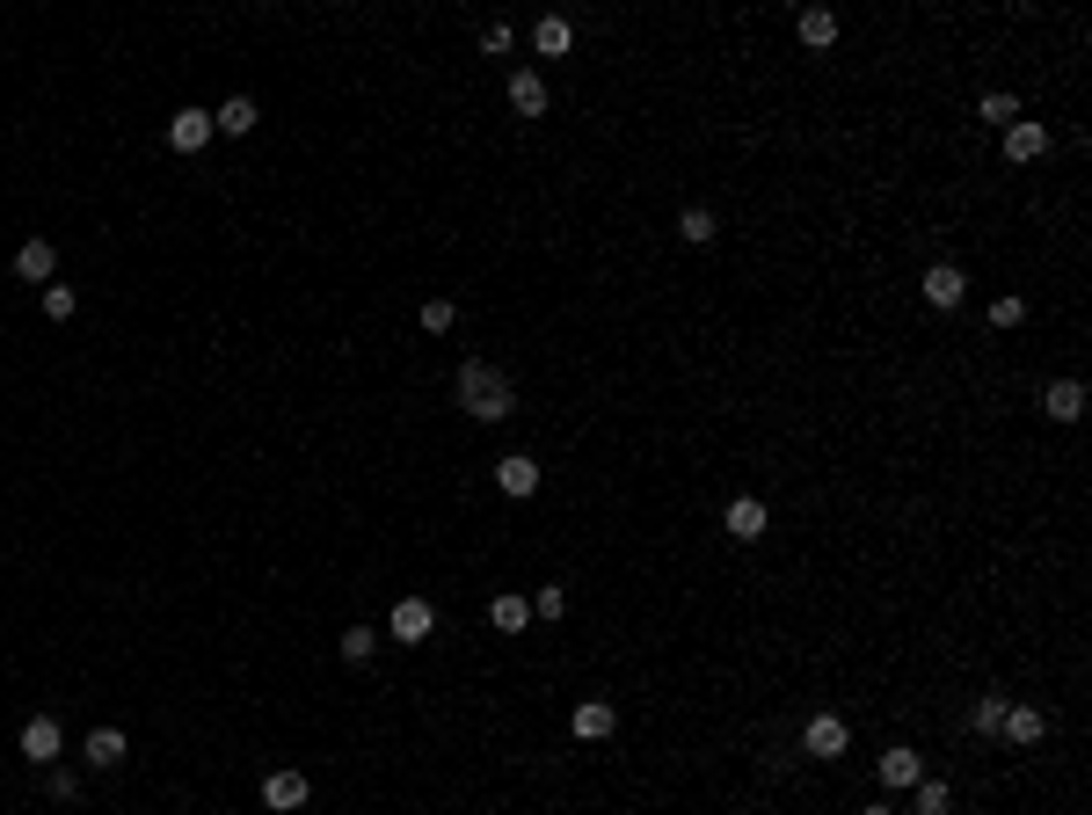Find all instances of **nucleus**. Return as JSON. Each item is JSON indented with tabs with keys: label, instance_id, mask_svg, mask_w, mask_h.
I'll return each mask as SVG.
<instances>
[{
	"label": "nucleus",
	"instance_id": "nucleus-1",
	"mask_svg": "<svg viewBox=\"0 0 1092 815\" xmlns=\"http://www.w3.org/2000/svg\"><path fill=\"white\" fill-rule=\"evenodd\" d=\"M460 408H466V415H481V423H503L510 408H517V386H510L495 364L466 358L460 364Z\"/></svg>",
	"mask_w": 1092,
	"mask_h": 815
},
{
	"label": "nucleus",
	"instance_id": "nucleus-2",
	"mask_svg": "<svg viewBox=\"0 0 1092 815\" xmlns=\"http://www.w3.org/2000/svg\"><path fill=\"white\" fill-rule=\"evenodd\" d=\"M845 743H852V728L838 714H816L801 728V750H808V757H845Z\"/></svg>",
	"mask_w": 1092,
	"mask_h": 815
},
{
	"label": "nucleus",
	"instance_id": "nucleus-3",
	"mask_svg": "<svg viewBox=\"0 0 1092 815\" xmlns=\"http://www.w3.org/2000/svg\"><path fill=\"white\" fill-rule=\"evenodd\" d=\"M212 131H218V124H212V110H175L168 146H175V153H204V146H212Z\"/></svg>",
	"mask_w": 1092,
	"mask_h": 815
},
{
	"label": "nucleus",
	"instance_id": "nucleus-4",
	"mask_svg": "<svg viewBox=\"0 0 1092 815\" xmlns=\"http://www.w3.org/2000/svg\"><path fill=\"white\" fill-rule=\"evenodd\" d=\"M568 728H576V743H605L612 728H619V714H612V699H582L576 714H568Z\"/></svg>",
	"mask_w": 1092,
	"mask_h": 815
},
{
	"label": "nucleus",
	"instance_id": "nucleus-5",
	"mask_svg": "<svg viewBox=\"0 0 1092 815\" xmlns=\"http://www.w3.org/2000/svg\"><path fill=\"white\" fill-rule=\"evenodd\" d=\"M925 299H932L940 313H954L962 299H969V277H962L954 263H932V269H925Z\"/></svg>",
	"mask_w": 1092,
	"mask_h": 815
},
{
	"label": "nucleus",
	"instance_id": "nucleus-6",
	"mask_svg": "<svg viewBox=\"0 0 1092 815\" xmlns=\"http://www.w3.org/2000/svg\"><path fill=\"white\" fill-rule=\"evenodd\" d=\"M430 626H437V612L423 598H401L393 604V619H387V634L393 641H430Z\"/></svg>",
	"mask_w": 1092,
	"mask_h": 815
},
{
	"label": "nucleus",
	"instance_id": "nucleus-7",
	"mask_svg": "<svg viewBox=\"0 0 1092 815\" xmlns=\"http://www.w3.org/2000/svg\"><path fill=\"white\" fill-rule=\"evenodd\" d=\"M59 750H66V736H59V720H51V714L23 720V757H29V765H51Z\"/></svg>",
	"mask_w": 1092,
	"mask_h": 815
},
{
	"label": "nucleus",
	"instance_id": "nucleus-8",
	"mask_svg": "<svg viewBox=\"0 0 1092 815\" xmlns=\"http://www.w3.org/2000/svg\"><path fill=\"white\" fill-rule=\"evenodd\" d=\"M306 793H314V787H306V772H269V779H263V801H269L277 815L306 808Z\"/></svg>",
	"mask_w": 1092,
	"mask_h": 815
},
{
	"label": "nucleus",
	"instance_id": "nucleus-9",
	"mask_svg": "<svg viewBox=\"0 0 1092 815\" xmlns=\"http://www.w3.org/2000/svg\"><path fill=\"white\" fill-rule=\"evenodd\" d=\"M1049 153V131L1034 117H1019V124H1005V161H1042Z\"/></svg>",
	"mask_w": 1092,
	"mask_h": 815
},
{
	"label": "nucleus",
	"instance_id": "nucleus-10",
	"mask_svg": "<svg viewBox=\"0 0 1092 815\" xmlns=\"http://www.w3.org/2000/svg\"><path fill=\"white\" fill-rule=\"evenodd\" d=\"M15 277H29V285H51V277H59L51 240H23V248H15Z\"/></svg>",
	"mask_w": 1092,
	"mask_h": 815
},
{
	"label": "nucleus",
	"instance_id": "nucleus-11",
	"mask_svg": "<svg viewBox=\"0 0 1092 815\" xmlns=\"http://www.w3.org/2000/svg\"><path fill=\"white\" fill-rule=\"evenodd\" d=\"M1042 408H1049V423H1078V415H1085V386H1078V379H1056V386L1042 393Z\"/></svg>",
	"mask_w": 1092,
	"mask_h": 815
},
{
	"label": "nucleus",
	"instance_id": "nucleus-12",
	"mask_svg": "<svg viewBox=\"0 0 1092 815\" xmlns=\"http://www.w3.org/2000/svg\"><path fill=\"white\" fill-rule=\"evenodd\" d=\"M510 110L517 117H547V80L539 73H510Z\"/></svg>",
	"mask_w": 1092,
	"mask_h": 815
},
{
	"label": "nucleus",
	"instance_id": "nucleus-13",
	"mask_svg": "<svg viewBox=\"0 0 1092 815\" xmlns=\"http://www.w3.org/2000/svg\"><path fill=\"white\" fill-rule=\"evenodd\" d=\"M794 29H801V45H808V51L838 45V15H830V8H801V15H794Z\"/></svg>",
	"mask_w": 1092,
	"mask_h": 815
},
{
	"label": "nucleus",
	"instance_id": "nucleus-14",
	"mask_svg": "<svg viewBox=\"0 0 1092 815\" xmlns=\"http://www.w3.org/2000/svg\"><path fill=\"white\" fill-rule=\"evenodd\" d=\"M495 488H503V496H532V488H539V466H532L525 452H510L503 466H495Z\"/></svg>",
	"mask_w": 1092,
	"mask_h": 815
},
{
	"label": "nucleus",
	"instance_id": "nucleus-15",
	"mask_svg": "<svg viewBox=\"0 0 1092 815\" xmlns=\"http://www.w3.org/2000/svg\"><path fill=\"white\" fill-rule=\"evenodd\" d=\"M255 117H263V110H255L248 96H226V102L212 110V124H218V131H234V139H241V131H255Z\"/></svg>",
	"mask_w": 1092,
	"mask_h": 815
},
{
	"label": "nucleus",
	"instance_id": "nucleus-16",
	"mask_svg": "<svg viewBox=\"0 0 1092 815\" xmlns=\"http://www.w3.org/2000/svg\"><path fill=\"white\" fill-rule=\"evenodd\" d=\"M765 525H773V517H765L757 496H736V503H728V531H736V539H757Z\"/></svg>",
	"mask_w": 1092,
	"mask_h": 815
},
{
	"label": "nucleus",
	"instance_id": "nucleus-17",
	"mask_svg": "<svg viewBox=\"0 0 1092 815\" xmlns=\"http://www.w3.org/2000/svg\"><path fill=\"white\" fill-rule=\"evenodd\" d=\"M997 728H1005V736H1013V743L1027 750V743H1042V728H1049V720L1034 714V706H1005V720H997Z\"/></svg>",
	"mask_w": 1092,
	"mask_h": 815
},
{
	"label": "nucleus",
	"instance_id": "nucleus-18",
	"mask_svg": "<svg viewBox=\"0 0 1092 815\" xmlns=\"http://www.w3.org/2000/svg\"><path fill=\"white\" fill-rule=\"evenodd\" d=\"M881 779H889V787H918V779H925V765H918V750H889V757H881Z\"/></svg>",
	"mask_w": 1092,
	"mask_h": 815
},
{
	"label": "nucleus",
	"instance_id": "nucleus-19",
	"mask_svg": "<svg viewBox=\"0 0 1092 815\" xmlns=\"http://www.w3.org/2000/svg\"><path fill=\"white\" fill-rule=\"evenodd\" d=\"M488 619H495V626H503V634H525V619H532V604H525V598H517V590H503V598H495V604H488Z\"/></svg>",
	"mask_w": 1092,
	"mask_h": 815
},
{
	"label": "nucleus",
	"instance_id": "nucleus-20",
	"mask_svg": "<svg viewBox=\"0 0 1092 815\" xmlns=\"http://www.w3.org/2000/svg\"><path fill=\"white\" fill-rule=\"evenodd\" d=\"M124 750H131L124 728H96V736H88V765H124Z\"/></svg>",
	"mask_w": 1092,
	"mask_h": 815
},
{
	"label": "nucleus",
	"instance_id": "nucleus-21",
	"mask_svg": "<svg viewBox=\"0 0 1092 815\" xmlns=\"http://www.w3.org/2000/svg\"><path fill=\"white\" fill-rule=\"evenodd\" d=\"M568 45H576V37H568V23H561V15H547V23L532 29V51H547V59H561Z\"/></svg>",
	"mask_w": 1092,
	"mask_h": 815
},
{
	"label": "nucleus",
	"instance_id": "nucleus-22",
	"mask_svg": "<svg viewBox=\"0 0 1092 815\" xmlns=\"http://www.w3.org/2000/svg\"><path fill=\"white\" fill-rule=\"evenodd\" d=\"M678 234L692 240V248H706V240H714V212H706V204H692V212L678 218Z\"/></svg>",
	"mask_w": 1092,
	"mask_h": 815
},
{
	"label": "nucleus",
	"instance_id": "nucleus-23",
	"mask_svg": "<svg viewBox=\"0 0 1092 815\" xmlns=\"http://www.w3.org/2000/svg\"><path fill=\"white\" fill-rule=\"evenodd\" d=\"M946 801H954V793H946L940 779H918V815H946Z\"/></svg>",
	"mask_w": 1092,
	"mask_h": 815
},
{
	"label": "nucleus",
	"instance_id": "nucleus-24",
	"mask_svg": "<svg viewBox=\"0 0 1092 815\" xmlns=\"http://www.w3.org/2000/svg\"><path fill=\"white\" fill-rule=\"evenodd\" d=\"M372 648H379V634H372V626H350V634H342V655H350V663H364Z\"/></svg>",
	"mask_w": 1092,
	"mask_h": 815
},
{
	"label": "nucleus",
	"instance_id": "nucleus-25",
	"mask_svg": "<svg viewBox=\"0 0 1092 815\" xmlns=\"http://www.w3.org/2000/svg\"><path fill=\"white\" fill-rule=\"evenodd\" d=\"M423 328L444 336V328H452V299H423Z\"/></svg>",
	"mask_w": 1092,
	"mask_h": 815
},
{
	"label": "nucleus",
	"instance_id": "nucleus-26",
	"mask_svg": "<svg viewBox=\"0 0 1092 815\" xmlns=\"http://www.w3.org/2000/svg\"><path fill=\"white\" fill-rule=\"evenodd\" d=\"M997 720H1005V699H976V714H969V728H983V736H991Z\"/></svg>",
	"mask_w": 1092,
	"mask_h": 815
},
{
	"label": "nucleus",
	"instance_id": "nucleus-27",
	"mask_svg": "<svg viewBox=\"0 0 1092 815\" xmlns=\"http://www.w3.org/2000/svg\"><path fill=\"white\" fill-rule=\"evenodd\" d=\"M1019 321H1027L1019 299H991V328H1019Z\"/></svg>",
	"mask_w": 1092,
	"mask_h": 815
},
{
	"label": "nucleus",
	"instance_id": "nucleus-28",
	"mask_svg": "<svg viewBox=\"0 0 1092 815\" xmlns=\"http://www.w3.org/2000/svg\"><path fill=\"white\" fill-rule=\"evenodd\" d=\"M45 313H51V321H66V313H73V291L59 285V277H51V285H45Z\"/></svg>",
	"mask_w": 1092,
	"mask_h": 815
},
{
	"label": "nucleus",
	"instance_id": "nucleus-29",
	"mask_svg": "<svg viewBox=\"0 0 1092 815\" xmlns=\"http://www.w3.org/2000/svg\"><path fill=\"white\" fill-rule=\"evenodd\" d=\"M983 117H991V124H1019V102L1013 96H983Z\"/></svg>",
	"mask_w": 1092,
	"mask_h": 815
},
{
	"label": "nucleus",
	"instance_id": "nucleus-30",
	"mask_svg": "<svg viewBox=\"0 0 1092 815\" xmlns=\"http://www.w3.org/2000/svg\"><path fill=\"white\" fill-rule=\"evenodd\" d=\"M532 612H539V619H561V612H568V590H539Z\"/></svg>",
	"mask_w": 1092,
	"mask_h": 815
},
{
	"label": "nucleus",
	"instance_id": "nucleus-31",
	"mask_svg": "<svg viewBox=\"0 0 1092 815\" xmlns=\"http://www.w3.org/2000/svg\"><path fill=\"white\" fill-rule=\"evenodd\" d=\"M867 815H896V808H889V801H874V808H867Z\"/></svg>",
	"mask_w": 1092,
	"mask_h": 815
}]
</instances>
